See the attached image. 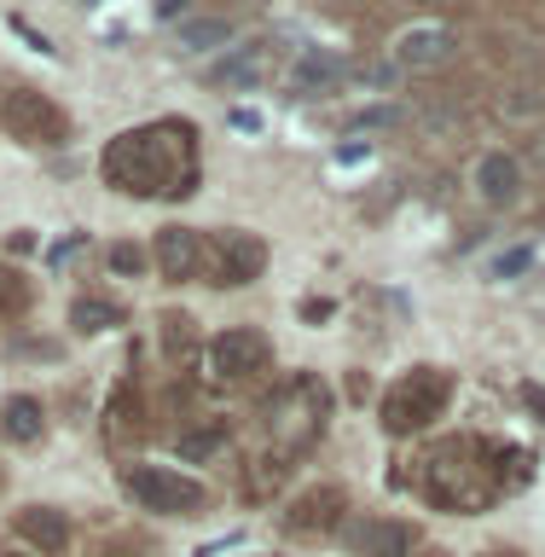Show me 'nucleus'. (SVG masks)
I'll use <instances>...</instances> for the list:
<instances>
[{
    "label": "nucleus",
    "instance_id": "obj_12",
    "mask_svg": "<svg viewBox=\"0 0 545 557\" xmlns=\"http://www.w3.org/2000/svg\"><path fill=\"white\" fill-rule=\"evenodd\" d=\"M343 511H348V494L325 482V487H308V494L290 499L285 529H290V534H331V529L343 522Z\"/></svg>",
    "mask_w": 545,
    "mask_h": 557
},
{
    "label": "nucleus",
    "instance_id": "obj_30",
    "mask_svg": "<svg viewBox=\"0 0 545 557\" xmlns=\"http://www.w3.org/2000/svg\"><path fill=\"white\" fill-rule=\"evenodd\" d=\"M412 557H447V552H435V546H430V552H412Z\"/></svg>",
    "mask_w": 545,
    "mask_h": 557
},
{
    "label": "nucleus",
    "instance_id": "obj_2",
    "mask_svg": "<svg viewBox=\"0 0 545 557\" xmlns=\"http://www.w3.org/2000/svg\"><path fill=\"white\" fill-rule=\"evenodd\" d=\"M482 459V442H447L442 453H430L424 465V494L430 505H442V511H487V505L499 499L505 487V470L499 465H476Z\"/></svg>",
    "mask_w": 545,
    "mask_h": 557
},
{
    "label": "nucleus",
    "instance_id": "obj_10",
    "mask_svg": "<svg viewBox=\"0 0 545 557\" xmlns=\"http://www.w3.org/2000/svg\"><path fill=\"white\" fill-rule=\"evenodd\" d=\"M470 191H476L482 209H511L522 198V163L511 151H482L476 169H470Z\"/></svg>",
    "mask_w": 545,
    "mask_h": 557
},
{
    "label": "nucleus",
    "instance_id": "obj_4",
    "mask_svg": "<svg viewBox=\"0 0 545 557\" xmlns=\"http://www.w3.org/2000/svg\"><path fill=\"white\" fill-rule=\"evenodd\" d=\"M447 400H453V377L442 372V366H418V372H407L389 395H383V430L389 435L424 430L447 412Z\"/></svg>",
    "mask_w": 545,
    "mask_h": 557
},
{
    "label": "nucleus",
    "instance_id": "obj_16",
    "mask_svg": "<svg viewBox=\"0 0 545 557\" xmlns=\"http://www.w3.org/2000/svg\"><path fill=\"white\" fill-rule=\"evenodd\" d=\"M0 435H7V442H17V447L41 442V435H47L41 400H35V395H12L7 407H0Z\"/></svg>",
    "mask_w": 545,
    "mask_h": 557
},
{
    "label": "nucleus",
    "instance_id": "obj_25",
    "mask_svg": "<svg viewBox=\"0 0 545 557\" xmlns=\"http://www.w3.org/2000/svg\"><path fill=\"white\" fill-rule=\"evenodd\" d=\"M163 348L169 355H186L191 348V320L186 313H163Z\"/></svg>",
    "mask_w": 545,
    "mask_h": 557
},
{
    "label": "nucleus",
    "instance_id": "obj_8",
    "mask_svg": "<svg viewBox=\"0 0 545 557\" xmlns=\"http://www.w3.org/2000/svg\"><path fill=\"white\" fill-rule=\"evenodd\" d=\"M203 268L215 273V285H256L261 268H268V244L256 233H238V226H226L215 238V256L203 250Z\"/></svg>",
    "mask_w": 545,
    "mask_h": 557
},
{
    "label": "nucleus",
    "instance_id": "obj_7",
    "mask_svg": "<svg viewBox=\"0 0 545 557\" xmlns=\"http://www.w3.org/2000/svg\"><path fill=\"white\" fill-rule=\"evenodd\" d=\"M268 360H273V343L261 337V331H250V325L221 331V337L203 348V366H209L215 383H250V377L268 372Z\"/></svg>",
    "mask_w": 545,
    "mask_h": 557
},
{
    "label": "nucleus",
    "instance_id": "obj_23",
    "mask_svg": "<svg viewBox=\"0 0 545 557\" xmlns=\"http://www.w3.org/2000/svg\"><path fill=\"white\" fill-rule=\"evenodd\" d=\"M534 268V250H529V244H517V250H499L494 261H487V273H494V278H517V273H529Z\"/></svg>",
    "mask_w": 545,
    "mask_h": 557
},
{
    "label": "nucleus",
    "instance_id": "obj_29",
    "mask_svg": "<svg viewBox=\"0 0 545 557\" xmlns=\"http://www.w3.org/2000/svg\"><path fill=\"white\" fill-rule=\"evenodd\" d=\"M0 557H41V552H0Z\"/></svg>",
    "mask_w": 545,
    "mask_h": 557
},
{
    "label": "nucleus",
    "instance_id": "obj_20",
    "mask_svg": "<svg viewBox=\"0 0 545 557\" xmlns=\"http://www.w3.org/2000/svg\"><path fill=\"white\" fill-rule=\"evenodd\" d=\"M29 302H35V285L17 268H0V313L7 320H17V313H29Z\"/></svg>",
    "mask_w": 545,
    "mask_h": 557
},
{
    "label": "nucleus",
    "instance_id": "obj_26",
    "mask_svg": "<svg viewBox=\"0 0 545 557\" xmlns=\"http://www.w3.org/2000/svg\"><path fill=\"white\" fill-rule=\"evenodd\" d=\"M94 557H146V546H134V540H104Z\"/></svg>",
    "mask_w": 545,
    "mask_h": 557
},
{
    "label": "nucleus",
    "instance_id": "obj_31",
    "mask_svg": "<svg viewBox=\"0 0 545 557\" xmlns=\"http://www.w3.org/2000/svg\"><path fill=\"white\" fill-rule=\"evenodd\" d=\"M494 557H517V552H494Z\"/></svg>",
    "mask_w": 545,
    "mask_h": 557
},
{
    "label": "nucleus",
    "instance_id": "obj_24",
    "mask_svg": "<svg viewBox=\"0 0 545 557\" xmlns=\"http://www.w3.org/2000/svg\"><path fill=\"white\" fill-rule=\"evenodd\" d=\"M111 273H122V278H139L146 273V250H139V244H111Z\"/></svg>",
    "mask_w": 545,
    "mask_h": 557
},
{
    "label": "nucleus",
    "instance_id": "obj_22",
    "mask_svg": "<svg viewBox=\"0 0 545 557\" xmlns=\"http://www.w3.org/2000/svg\"><path fill=\"white\" fill-rule=\"evenodd\" d=\"M285 459H278V453H273V459H256V470H250V499H268L273 494V487L278 482H285Z\"/></svg>",
    "mask_w": 545,
    "mask_h": 557
},
{
    "label": "nucleus",
    "instance_id": "obj_9",
    "mask_svg": "<svg viewBox=\"0 0 545 557\" xmlns=\"http://www.w3.org/2000/svg\"><path fill=\"white\" fill-rule=\"evenodd\" d=\"M453 52H459V35L447 24H412L389 41V64L395 70H435V64H447Z\"/></svg>",
    "mask_w": 545,
    "mask_h": 557
},
{
    "label": "nucleus",
    "instance_id": "obj_6",
    "mask_svg": "<svg viewBox=\"0 0 545 557\" xmlns=\"http://www.w3.org/2000/svg\"><path fill=\"white\" fill-rule=\"evenodd\" d=\"M0 128H7L17 146H64L70 139V116L35 87H12L0 99Z\"/></svg>",
    "mask_w": 545,
    "mask_h": 557
},
{
    "label": "nucleus",
    "instance_id": "obj_5",
    "mask_svg": "<svg viewBox=\"0 0 545 557\" xmlns=\"http://www.w3.org/2000/svg\"><path fill=\"white\" fill-rule=\"evenodd\" d=\"M122 494H128L139 511H157V517H198L209 505L203 482H191L169 465H122Z\"/></svg>",
    "mask_w": 545,
    "mask_h": 557
},
{
    "label": "nucleus",
    "instance_id": "obj_14",
    "mask_svg": "<svg viewBox=\"0 0 545 557\" xmlns=\"http://www.w3.org/2000/svg\"><path fill=\"white\" fill-rule=\"evenodd\" d=\"M17 534H24L41 557H59L70 546V522H64V511H52V505H24V511H17Z\"/></svg>",
    "mask_w": 545,
    "mask_h": 557
},
{
    "label": "nucleus",
    "instance_id": "obj_1",
    "mask_svg": "<svg viewBox=\"0 0 545 557\" xmlns=\"http://www.w3.org/2000/svg\"><path fill=\"white\" fill-rule=\"evenodd\" d=\"M104 181L128 198H186L198 186V128L191 122H146L104 146Z\"/></svg>",
    "mask_w": 545,
    "mask_h": 557
},
{
    "label": "nucleus",
    "instance_id": "obj_13",
    "mask_svg": "<svg viewBox=\"0 0 545 557\" xmlns=\"http://www.w3.org/2000/svg\"><path fill=\"white\" fill-rule=\"evenodd\" d=\"M348 76V64L337 59L331 47H308L302 59L290 64V94H302V99H313V94H331Z\"/></svg>",
    "mask_w": 545,
    "mask_h": 557
},
{
    "label": "nucleus",
    "instance_id": "obj_11",
    "mask_svg": "<svg viewBox=\"0 0 545 557\" xmlns=\"http://www.w3.org/2000/svg\"><path fill=\"white\" fill-rule=\"evenodd\" d=\"M151 261H157V273H163L169 285H186V278L203 273V233H191V226H163Z\"/></svg>",
    "mask_w": 545,
    "mask_h": 557
},
{
    "label": "nucleus",
    "instance_id": "obj_19",
    "mask_svg": "<svg viewBox=\"0 0 545 557\" xmlns=\"http://www.w3.org/2000/svg\"><path fill=\"white\" fill-rule=\"evenodd\" d=\"M128 313L116 302H104V296H76V308H70V325L82 331V337H94V331H116Z\"/></svg>",
    "mask_w": 545,
    "mask_h": 557
},
{
    "label": "nucleus",
    "instance_id": "obj_3",
    "mask_svg": "<svg viewBox=\"0 0 545 557\" xmlns=\"http://www.w3.org/2000/svg\"><path fill=\"white\" fill-rule=\"evenodd\" d=\"M325 418H331V395H325V383L308 377V372L285 377L278 395L268 400V435H273L278 453H308L320 442Z\"/></svg>",
    "mask_w": 545,
    "mask_h": 557
},
{
    "label": "nucleus",
    "instance_id": "obj_15",
    "mask_svg": "<svg viewBox=\"0 0 545 557\" xmlns=\"http://www.w3.org/2000/svg\"><path fill=\"white\" fill-rule=\"evenodd\" d=\"M412 529L407 522H395V517H372L366 529L355 534V557H412Z\"/></svg>",
    "mask_w": 545,
    "mask_h": 557
},
{
    "label": "nucleus",
    "instance_id": "obj_27",
    "mask_svg": "<svg viewBox=\"0 0 545 557\" xmlns=\"http://www.w3.org/2000/svg\"><path fill=\"white\" fill-rule=\"evenodd\" d=\"M522 400H529V412L545 424V389H540V383H522Z\"/></svg>",
    "mask_w": 545,
    "mask_h": 557
},
{
    "label": "nucleus",
    "instance_id": "obj_17",
    "mask_svg": "<svg viewBox=\"0 0 545 557\" xmlns=\"http://www.w3.org/2000/svg\"><path fill=\"white\" fill-rule=\"evenodd\" d=\"M233 41V24L226 17H181V29H174V47L181 52H215Z\"/></svg>",
    "mask_w": 545,
    "mask_h": 557
},
{
    "label": "nucleus",
    "instance_id": "obj_21",
    "mask_svg": "<svg viewBox=\"0 0 545 557\" xmlns=\"http://www.w3.org/2000/svg\"><path fill=\"white\" fill-rule=\"evenodd\" d=\"M174 447H181V459L198 465V459H209V453H221V447H226V424H198V430H186Z\"/></svg>",
    "mask_w": 545,
    "mask_h": 557
},
{
    "label": "nucleus",
    "instance_id": "obj_28",
    "mask_svg": "<svg viewBox=\"0 0 545 557\" xmlns=\"http://www.w3.org/2000/svg\"><path fill=\"white\" fill-rule=\"evenodd\" d=\"M174 12H186V0H157V17H174Z\"/></svg>",
    "mask_w": 545,
    "mask_h": 557
},
{
    "label": "nucleus",
    "instance_id": "obj_18",
    "mask_svg": "<svg viewBox=\"0 0 545 557\" xmlns=\"http://www.w3.org/2000/svg\"><path fill=\"white\" fill-rule=\"evenodd\" d=\"M261 76H268V47H233L215 70L221 87H256Z\"/></svg>",
    "mask_w": 545,
    "mask_h": 557
}]
</instances>
